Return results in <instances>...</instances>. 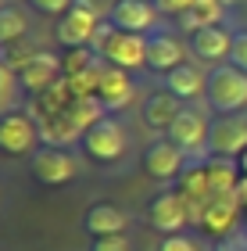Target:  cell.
<instances>
[{"label": "cell", "instance_id": "cell-32", "mask_svg": "<svg viewBox=\"0 0 247 251\" xmlns=\"http://www.w3.org/2000/svg\"><path fill=\"white\" fill-rule=\"evenodd\" d=\"M244 237H247V212H244Z\"/></svg>", "mask_w": 247, "mask_h": 251}, {"label": "cell", "instance_id": "cell-8", "mask_svg": "<svg viewBox=\"0 0 247 251\" xmlns=\"http://www.w3.org/2000/svg\"><path fill=\"white\" fill-rule=\"evenodd\" d=\"M15 68H18V83H22V90H25L29 97L47 94L50 86H58L61 79H65L61 58H58V54H50V50H32Z\"/></svg>", "mask_w": 247, "mask_h": 251}, {"label": "cell", "instance_id": "cell-13", "mask_svg": "<svg viewBox=\"0 0 247 251\" xmlns=\"http://www.w3.org/2000/svg\"><path fill=\"white\" fill-rule=\"evenodd\" d=\"M183 61H186V43L179 40L172 29L158 25L147 36V68L154 75H168L172 68H179Z\"/></svg>", "mask_w": 247, "mask_h": 251}, {"label": "cell", "instance_id": "cell-11", "mask_svg": "<svg viewBox=\"0 0 247 251\" xmlns=\"http://www.w3.org/2000/svg\"><path fill=\"white\" fill-rule=\"evenodd\" d=\"M247 151V111L240 115H215L208 129V154L240 158Z\"/></svg>", "mask_w": 247, "mask_h": 251}, {"label": "cell", "instance_id": "cell-16", "mask_svg": "<svg viewBox=\"0 0 247 251\" xmlns=\"http://www.w3.org/2000/svg\"><path fill=\"white\" fill-rule=\"evenodd\" d=\"M183 108H186V104H183L179 97H172L165 86H161V90H151V94L140 100V122L147 126L154 136H158V133L165 136V133H168V126L176 122V115H179Z\"/></svg>", "mask_w": 247, "mask_h": 251}, {"label": "cell", "instance_id": "cell-17", "mask_svg": "<svg viewBox=\"0 0 247 251\" xmlns=\"http://www.w3.org/2000/svg\"><path fill=\"white\" fill-rule=\"evenodd\" d=\"M229 47H233V29L226 25H208V29L190 32V54L211 68L229 61Z\"/></svg>", "mask_w": 247, "mask_h": 251}, {"label": "cell", "instance_id": "cell-34", "mask_svg": "<svg viewBox=\"0 0 247 251\" xmlns=\"http://www.w3.org/2000/svg\"><path fill=\"white\" fill-rule=\"evenodd\" d=\"M0 58H4V47H0Z\"/></svg>", "mask_w": 247, "mask_h": 251}, {"label": "cell", "instance_id": "cell-18", "mask_svg": "<svg viewBox=\"0 0 247 251\" xmlns=\"http://www.w3.org/2000/svg\"><path fill=\"white\" fill-rule=\"evenodd\" d=\"M161 86L168 90L172 97H179L183 104H194V100L204 97L208 90V72L194 61H183L179 68H172L168 75H161Z\"/></svg>", "mask_w": 247, "mask_h": 251}, {"label": "cell", "instance_id": "cell-20", "mask_svg": "<svg viewBox=\"0 0 247 251\" xmlns=\"http://www.w3.org/2000/svg\"><path fill=\"white\" fill-rule=\"evenodd\" d=\"M201 165H204V173H208L211 198H219V194H233V190H237V183H240V165H237V158L204 154V158H201Z\"/></svg>", "mask_w": 247, "mask_h": 251}, {"label": "cell", "instance_id": "cell-22", "mask_svg": "<svg viewBox=\"0 0 247 251\" xmlns=\"http://www.w3.org/2000/svg\"><path fill=\"white\" fill-rule=\"evenodd\" d=\"M29 36V15L15 4H7L0 11V47H15L18 40Z\"/></svg>", "mask_w": 247, "mask_h": 251}, {"label": "cell", "instance_id": "cell-9", "mask_svg": "<svg viewBox=\"0 0 247 251\" xmlns=\"http://www.w3.org/2000/svg\"><path fill=\"white\" fill-rule=\"evenodd\" d=\"M140 165H143V173L151 179H158V183H176V179L183 176V169L190 165V158L179 151L168 136H154V140L143 147Z\"/></svg>", "mask_w": 247, "mask_h": 251}, {"label": "cell", "instance_id": "cell-30", "mask_svg": "<svg viewBox=\"0 0 247 251\" xmlns=\"http://www.w3.org/2000/svg\"><path fill=\"white\" fill-rule=\"evenodd\" d=\"M233 194H237V201H240V208L247 212V176H240V183H237V190H233Z\"/></svg>", "mask_w": 247, "mask_h": 251}, {"label": "cell", "instance_id": "cell-31", "mask_svg": "<svg viewBox=\"0 0 247 251\" xmlns=\"http://www.w3.org/2000/svg\"><path fill=\"white\" fill-rule=\"evenodd\" d=\"M237 165H240V176H247V151H244V154L237 158Z\"/></svg>", "mask_w": 247, "mask_h": 251}, {"label": "cell", "instance_id": "cell-10", "mask_svg": "<svg viewBox=\"0 0 247 251\" xmlns=\"http://www.w3.org/2000/svg\"><path fill=\"white\" fill-rule=\"evenodd\" d=\"M208 129H211V119L204 115V111L183 108V111L176 115V122L168 126L165 136H168V140H172L186 158H201V154H208Z\"/></svg>", "mask_w": 247, "mask_h": 251}, {"label": "cell", "instance_id": "cell-12", "mask_svg": "<svg viewBox=\"0 0 247 251\" xmlns=\"http://www.w3.org/2000/svg\"><path fill=\"white\" fill-rule=\"evenodd\" d=\"M115 29L122 32H140V36H151L154 29H158V18L161 11L154 0H115V4L108 7L104 15Z\"/></svg>", "mask_w": 247, "mask_h": 251}, {"label": "cell", "instance_id": "cell-33", "mask_svg": "<svg viewBox=\"0 0 247 251\" xmlns=\"http://www.w3.org/2000/svg\"><path fill=\"white\" fill-rule=\"evenodd\" d=\"M4 7H7V0H0V11H4Z\"/></svg>", "mask_w": 247, "mask_h": 251}, {"label": "cell", "instance_id": "cell-28", "mask_svg": "<svg viewBox=\"0 0 247 251\" xmlns=\"http://www.w3.org/2000/svg\"><path fill=\"white\" fill-rule=\"evenodd\" d=\"M158 4V11L161 15H176V18H183L190 7H194V0H154Z\"/></svg>", "mask_w": 247, "mask_h": 251}, {"label": "cell", "instance_id": "cell-26", "mask_svg": "<svg viewBox=\"0 0 247 251\" xmlns=\"http://www.w3.org/2000/svg\"><path fill=\"white\" fill-rule=\"evenodd\" d=\"M90 251H133L129 233H115V237H93Z\"/></svg>", "mask_w": 247, "mask_h": 251}, {"label": "cell", "instance_id": "cell-4", "mask_svg": "<svg viewBox=\"0 0 247 251\" xmlns=\"http://www.w3.org/2000/svg\"><path fill=\"white\" fill-rule=\"evenodd\" d=\"M126 147H129L126 129H122V122L115 115H104L100 122H93L79 140V151L97 165H115L118 158L126 154Z\"/></svg>", "mask_w": 247, "mask_h": 251}, {"label": "cell", "instance_id": "cell-21", "mask_svg": "<svg viewBox=\"0 0 247 251\" xmlns=\"http://www.w3.org/2000/svg\"><path fill=\"white\" fill-rule=\"evenodd\" d=\"M222 18H226V0H194V7L179 18V29L197 32L208 25H222Z\"/></svg>", "mask_w": 247, "mask_h": 251}, {"label": "cell", "instance_id": "cell-25", "mask_svg": "<svg viewBox=\"0 0 247 251\" xmlns=\"http://www.w3.org/2000/svg\"><path fill=\"white\" fill-rule=\"evenodd\" d=\"M229 65L247 72V29H233V47H229Z\"/></svg>", "mask_w": 247, "mask_h": 251}, {"label": "cell", "instance_id": "cell-29", "mask_svg": "<svg viewBox=\"0 0 247 251\" xmlns=\"http://www.w3.org/2000/svg\"><path fill=\"white\" fill-rule=\"evenodd\" d=\"M215 251H247V237L233 233V237H226V241H219V244H215Z\"/></svg>", "mask_w": 247, "mask_h": 251}, {"label": "cell", "instance_id": "cell-2", "mask_svg": "<svg viewBox=\"0 0 247 251\" xmlns=\"http://www.w3.org/2000/svg\"><path fill=\"white\" fill-rule=\"evenodd\" d=\"M204 100L215 115H240V111H247V72L233 68L229 61L208 68Z\"/></svg>", "mask_w": 247, "mask_h": 251}, {"label": "cell", "instance_id": "cell-14", "mask_svg": "<svg viewBox=\"0 0 247 251\" xmlns=\"http://www.w3.org/2000/svg\"><path fill=\"white\" fill-rule=\"evenodd\" d=\"M93 97L100 100V104H104V111H122L126 104H133V97H136L133 72H126V68H115V65H108V61H104Z\"/></svg>", "mask_w": 247, "mask_h": 251}, {"label": "cell", "instance_id": "cell-15", "mask_svg": "<svg viewBox=\"0 0 247 251\" xmlns=\"http://www.w3.org/2000/svg\"><path fill=\"white\" fill-rule=\"evenodd\" d=\"M240 201L237 194H219V198H211L204 204V212H201V223L204 226V233H211L215 241H226V237L237 233V219H240Z\"/></svg>", "mask_w": 247, "mask_h": 251}, {"label": "cell", "instance_id": "cell-3", "mask_svg": "<svg viewBox=\"0 0 247 251\" xmlns=\"http://www.w3.org/2000/svg\"><path fill=\"white\" fill-rule=\"evenodd\" d=\"M100 7L97 0H75V4L65 11L58 18V25H54V40L61 43L65 50H79V47H90L100 29Z\"/></svg>", "mask_w": 247, "mask_h": 251}, {"label": "cell", "instance_id": "cell-27", "mask_svg": "<svg viewBox=\"0 0 247 251\" xmlns=\"http://www.w3.org/2000/svg\"><path fill=\"white\" fill-rule=\"evenodd\" d=\"M32 11H40V15H50V18H61L65 11H68L75 0H25Z\"/></svg>", "mask_w": 247, "mask_h": 251}, {"label": "cell", "instance_id": "cell-7", "mask_svg": "<svg viewBox=\"0 0 247 251\" xmlns=\"http://www.w3.org/2000/svg\"><path fill=\"white\" fill-rule=\"evenodd\" d=\"M40 126L36 119L29 115V111H7V115H0V154L4 158H25L40 147Z\"/></svg>", "mask_w": 247, "mask_h": 251}, {"label": "cell", "instance_id": "cell-1", "mask_svg": "<svg viewBox=\"0 0 247 251\" xmlns=\"http://www.w3.org/2000/svg\"><path fill=\"white\" fill-rule=\"evenodd\" d=\"M90 50L100 54L108 65L126 68V72H140V68H147V36H140V32H122V29L111 25L108 18L100 22V29H97L93 43H90Z\"/></svg>", "mask_w": 247, "mask_h": 251}, {"label": "cell", "instance_id": "cell-23", "mask_svg": "<svg viewBox=\"0 0 247 251\" xmlns=\"http://www.w3.org/2000/svg\"><path fill=\"white\" fill-rule=\"evenodd\" d=\"M18 94H22V83H18V68L7 61V54L0 58V115L18 108Z\"/></svg>", "mask_w": 247, "mask_h": 251}, {"label": "cell", "instance_id": "cell-19", "mask_svg": "<svg viewBox=\"0 0 247 251\" xmlns=\"http://www.w3.org/2000/svg\"><path fill=\"white\" fill-rule=\"evenodd\" d=\"M126 212L118 208V204H108V201H97L90 204V208L83 212V230L90 233V241L93 237H115V233H126Z\"/></svg>", "mask_w": 247, "mask_h": 251}, {"label": "cell", "instance_id": "cell-24", "mask_svg": "<svg viewBox=\"0 0 247 251\" xmlns=\"http://www.w3.org/2000/svg\"><path fill=\"white\" fill-rule=\"evenodd\" d=\"M158 251H204V248L190 233H172V237H161L158 241Z\"/></svg>", "mask_w": 247, "mask_h": 251}, {"label": "cell", "instance_id": "cell-35", "mask_svg": "<svg viewBox=\"0 0 247 251\" xmlns=\"http://www.w3.org/2000/svg\"><path fill=\"white\" fill-rule=\"evenodd\" d=\"M0 198H4V194H0Z\"/></svg>", "mask_w": 247, "mask_h": 251}, {"label": "cell", "instance_id": "cell-5", "mask_svg": "<svg viewBox=\"0 0 247 251\" xmlns=\"http://www.w3.org/2000/svg\"><path fill=\"white\" fill-rule=\"evenodd\" d=\"M29 173L40 187H68L75 176H79V165H75L72 151L65 147H50L40 144L36 151L29 154Z\"/></svg>", "mask_w": 247, "mask_h": 251}, {"label": "cell", "instance_id": "cell-6", "mask_svg": "<svg viewBox=\"0 0 247 251\" xmlns=\"http://www.w3.org/2000/svg\"><path fill=\"white\" fill-rule=\"evenodd\" d=\"M147 226L154 233L161 237H172V233H186V226L194 223V212H190L186 198L179 190H161L154 194V198L147 201Z\"/></svg>", "mask_w": 247, "mask_h": 251}]
</instances>
